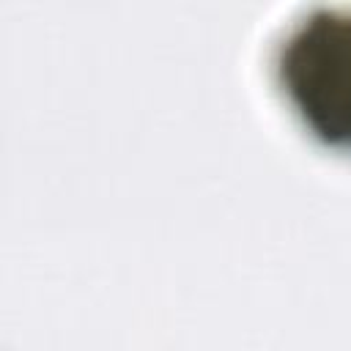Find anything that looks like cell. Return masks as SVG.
<instances>
[{
    "label": "cell",
    "instance_id": "1",
    "mask_svg": "<svg viewBox=\"0 0 351 351\" xmlns=\"http://www.w3.org/2000/svg\"><path fill=\"white\" fill-rule=\"evenodd\" d=\"M274 77L302 126L351 154V5L304 11L277 47Z\"/></svg>",
    "mask_w": 351,
    "mask_h": 351
}]
</instances>
